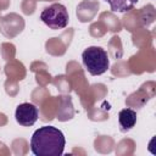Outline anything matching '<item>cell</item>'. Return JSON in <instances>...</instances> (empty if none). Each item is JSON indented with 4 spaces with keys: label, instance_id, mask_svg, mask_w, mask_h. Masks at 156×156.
<instances>
[{
    "label": "cell",
    "instance_id": "5b68a950",
    "mask_svg": "<svg viewBox=\"0 0 156 156\" xmlns=\"http://www.w3.org/2000/svg\"><path fill=\"white\" fill-rule=\"evenodd\" d=\"M118 123L123 132L130 130L136 123V112L132 108H123L118 113Z\"/></svg>",
    "mask_w": 156,
    "mask_h": 156
},
{
    "label": "cell",
    "instance_id": "3957f363",
    "mask_svg": "<svg viewBox=\"0 0 156 156\" xmlns=\"http://www.w3.org/2000/svg\"><path fill=\"white\" fill-rule=\"evenodd\" d=\"M40 20L51 29H62L68 24L69 16L65 5L52 4L43 10Z\"/></svg>",
    "mask_w": 156,
    "mask_h": 156
},
{
    "label": "cell",
    "instance_id": "7a4b0ae2",
    "mask_svg": "<svg viewBox=\"0 0 156 156\" xmlns=\"http://www.w3.org/2000/svg\"><path fill=\"white\" fill-rule=\"evenodd\" d=\"M82 61L85 69L91 76H100L110 67L107 52L100 46H89L82 54Z\"/></svg>",
    "mask_w": 156,
    "mask_h": 156
},
{
    "label": "cell",
    "instance_id": "8992f818",
    "mask_svg": "<svg viewBox=\"0 0 156 156\" xmlns=\"http://www.w3.org/2000/svg\"><path fill=\"white\" fill-rule=\"evenodd\" d=\"M113 12H128L130 11L139 0H105Z\"/></svg>",
    "mask_w": 156,
    "mask_h": 156
},
{
    "label": "cell",
    "instance_id": "277c9868",
    "mask_svg": "<svg viewBox=\"0 0 156 156\" xmlns=\"http://www.w3.org/2000/svg\"><path fill=\"white\" fill-rule=\"evenodd\" d=\"M38 116H39L38 107L30 102L20 104L15 111V117H16L17 123H20L23 127L33 126L37 122Z\"/></svg>",
    "mask_w": 156,
    "mask_h": 156
},
{
    "label": "cell",
    "instance_id": "6da1fadb",
    "mask_svg": "<svg viewBox=\"0 0 156 156\" xmlns=\"http://www.w3.org/2000/svg\"><path fill=\"white\" fill-rule=\"evenodd\" d=\"M65 145L63 133L52 126L40 127L30 139V150L35 156H61Z\"/></svg>",
    "mask_w": 156,
    "mask_h": 156
}]
</instances>
